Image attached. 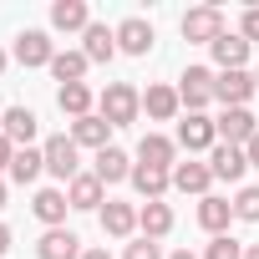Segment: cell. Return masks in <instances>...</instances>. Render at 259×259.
Masks as SVG:
<instances>
[{"label":"cell","mask_w":259,"mask_h":259,"mask_svg":"<svg viewBox=\"0 0 259 259\" xmlns=\"http://www.w3.org/2000/svg\"><path fill=\"white\" fill-rule=\"evenodd\" d=\"M97 112L112 122V127H133L143 117V92L133 81H107V92L97 97Z\"/></svg>","instance_id":"1"},{"label":"cell","mask_w":259,"mask_h":259,"mask_svg":"<svg viewBox=\"0 0 259 259\" xmlns=\"http://www.w3.org/2000/svg\"><path fill=\"white\" fill-rule=\"evenodd\" d=\"M41 153H46V173H51V178L71 183V178L81 173V148L71 143V133H56V138H46V143H41Z\"/></svg>","instance_id":"2"},{"label":"cell","mask_w":259,"mask_h":259,"mask_svg":"<svg viewBox=\"0 0 259 259\" xmlns=\"http://www.w3.org/2000/svg\"><path fill=\"white\" fill-rule=\"evenodd\" d=\"M178 31H183V41H198V46H213L229 26H224V11L219 6H193L183 21H178Z\"/></svg>","instance_id":"3"},{"label":"cell","mask_w":259,"mask_h":259,"mask_svg":"<svg viewBox=\"0 0 259 259\" xmlns=\"http://www.w3.org/2000/svg\"><path fill=\"white\" fill-rule=\"evenodd\" d=\"M213 127H219V143H229V148H249V138L259 133V122H254L249 107H224L213 117Z\"/></svg>","instance_id":"4"},{"label":"cell","mask_w":259,"mask_h":259,"mask_svg":"<svg viewBox=\"0 0 259 259\" xmlns=\"http://www.w3.org/2000/svg\"><path fill=\"white\" fill-rule=\"evenodd\" d=\"M213 143H219V127H213V117H203V112H188V117L178 122V148H188V158H193V153H213Z\"/></svg>","instance_id":"5"},{"label":"cell","mask_w":259,"mask_h":259,"mask_svg":"<svg viewBox=\"0 0 259 259\" xmlns=\"http://www.w3.org/2000/svg\"><path fill=\"white\" fill-rule=\"evenodd\" d=\"M178 102H183L188 112H203V107L213 102V71H208V66H188V71L178 76Z\"/></svg>","instance_id":"6"},{"label":"cell","mask_w":259,"mask_h":259,"mask_svg":"<svg viewBox=\"0 0 259 259\" xmlns=\"http://www.w3.org/2000/svg\"><path fill=\"white\" fill-rule=\"evenodd\" d=\"M254 92H259V87H254L249 71H219V76H213V102H224V107H249Z\"/></svg>","instance_id":"7"},{"label":"cell","mask_w":259,"mask_h":259,"mask_svg":"<svg viewBox=\"0 0 259 259\" xmlns=\"http://www.w3.org/2000/svg\"><path fill=\"white\" fill-rule=\"evenodd\" d=\"M138 163H143V168H163V173H173V168H178V138L148 133V138L138 143Z\"/></svg>","instance_id":"8"},{"label":"cell","mask_w":259,"mask_h":259,"mask_svg":"<svg viewBox=\"0 0 259 259\" xmlns=\"http://www.w3.org/2000/svg\"><path fill=\"white\" fill-rule=\"evenodd\" d=\"M16 61H21V66H51V61H56L51 36H46V31H36V26H31V31H21V36H16Z\"/></svg>","instance_id":"9"},{"label":"cell","mask_w":259,"mask_h":259,"mask_svg":"<svg viewBox=\"0 0 259 259\" xmlns=\"http://www.w3.org/2000/svg\"><path fill=\"white\" fill-rule=\"evenodd\" d=\"M66 208H71L66 188H41V193L31 198V213H36L46 229H66Z\"/></svg>","instance_id":"10"},{"label":"cell","mask_w":259,"mask_h":259,"mask_svg":"<svg viewBox=\"0 0 259 259\" xmlns=\"http://www.w3.org/2000/svg\"><path fill=\"white\" fill-rule=\"evenodd\" d=\"M153 26L143 21V16H127L122 26H117V51H127V56H148L153 51Z\"/></svg>","instance_id":"11"},{"label":"cell","mask_w":259,"mask_h":259,"mask_svg":"<svg viewBox=\"0 0 259 259\" xmlns=\"http://www.w3.org/2000/svg\"><path fill=\"white\" fill-rule=\"evenodd\" d=\"M71 143H76V148H92V153L112 148V122H107L102 112H92V117L71 122Z\"/></svg>","instance_id":"12"},{"label":"cell","mask_w":259,"mask_h":259,"mask_svg":"<svg viewBox=\"0 0 259 259\" xmlns=\"http://www.w3.org/2000/svg\"><path fill=\"white\" fill-rule=\"evenodd\" d=\"M81 56H87V61H112V56H117V26L92 21V26L81 31Z\"/></svg>","instance_id":"13"},{"label":"cell","mask_w":259,"mask_h":259,"mask_svg":"<svg viewBox=\"0 0 259 259\" xmlns=\"http://www.w3.org/2000/svg\"><path fill=\"white\" fill-rule=\"evenodd\" d=\"M66 198H71V208H97V213H102V203H107V183H102L97 173H76V178L66 183Z\"/></svg>","instance_id":"14"},{"label":"cell","mask_w":259,"mask_h":259,"mask_svg":"<svg viewBox=\"0 0 259 259\" xmlns=\"http://www.w3.org/2000/svg\"><path fill=\"white\" fill-rule=\"evenodd\" d=\"M0 133H6L16 148H31V143H36V112H31V107H11V112H0Z\"/></svg>","instance_id":"15"},{"label":"cell","mask_w":259,"mask_h":259,"mask_svg":"<svg viewBox=\"0 0 259 259\" xmlns=\"http://www.w3.org/2000/svg\"><path fill=\"white\" fill-rule=\"evenodd\" d=\"M213 61H219V71H244V61H249V41L239 36V31H224L213 46Z\"/></svg>","instance_id":"16"},{"label":"cell","mask_w":259,"mask_h":259,"mask_svg":"<svg viewBox=\"0 0 259 259\" xmlns=\"http://www.w3.org/2000/svg\"><path fill=\"white\" fill-rule=\"evenodd\" d=\"M208 168H213V178H224V183H239V178H244V168H249V158H244V148L213 143V153H208Z\"/></svg>","instance_id":"17"},{"label":"cell","mask_w":259,"mask_h":259,"mask_svg":"<svg viewBox=\"0 0 259 259\" xmlns=\"http://www.w3.org/2000/svg\"><path fill=\"white\" fill-rule=\"evenodd\" d=\"M208 183H213V168L198 163V158H188V163L173 168V188H178V193H198V198H208Z\"/></svg>","instance_id":"18"},{"label":"cell","mask_w":259,"mask_h":259,"mask_svg":"<svg viewBox=\"0 0 259 259\" xmlns=\"http://www.w3.org/2000/svg\"><path fill=\"white\" fill-rule=\"evenodd\" d=\"M36 254H41V259H81L87 249H81V239H76L71 229H46L41 244H36Z\"/></svg>","instance_id":"19"},{"label":"cell","mask_w":259,"mask_h":259,"mask_svg":"<svg viewBox=\"0 0 259 259\" xmlns=\"http://www.w3.org/2000/svg\"><path fill=\"white\" fill-rule=\"evenodd\" d=\"M102 234H112V239H133L138 234V208L133 203H102Z\"/></svg>","instance_id":"20"},{"label":"cell","mask_w":259,"mask_h":259,"mask_svg":"<svg viewBox=\"0 0 259 259\" xmlns=\"http://www.w3.org/2000/svg\"><path fill=\"white\" fill-rule=\"evenodd\" d=\"M143 112H148L153 122H173V117L183 112L178 87H148V92H143Z\"/></svg>","instance_id":"21"},{"label":"cell","mask_w":259,"mask_h":259,"mask_svg":"<svg viewBox=\"0 0 259 259\" xmlns=\"http://www.w3.org/2000/svg\"><path fill=\"white\" fill-rule=\"evenodd\" d=\"M198 224L219 239V234H229V224H234V203L229 198H219V193H208V198H198Z\"/></svg>","instance_id":"22"},{"label":"cell","mask_w":259,"mask_h":259,"mask_svg":"<svg viewBox=\"0 0 259 259\" xmlns=\"http://www.w3.org/2000/svg\"><path fill=\"white\" fill-rule=\"evenodd\" d=\"M127 183H133L148 203H158L168 188H173V173H163V168H143V163H133V178H127Z\"/></svg>","instance_id":"23"},{"label":"cell","mask_w":259,"mask_h":259,"mask_svg":"<svg viewBox=\"0 0 259 259\" xmlns=\"http://www.w3.org/2000/svg\"><path fill=\"white\" fill-rule=\"evenodd\" d=\"M138 229H143V239H168L173 234V208L158 198V203H143L138 208Z\"/></svg>","instance_id":"24"},{"label":"cell","mask_w":259,"mask_h":259,"mask_svg":"<svg viewBox=\"0 0 259 259\" xmlns=\"http://www.w3.org/2000/svg\"><path fill=\"white\" fill-rule=\"evenodd\" d=\"M87 26H92L87 0H56L51 6V31H87Z\"/></svg>","instance_id":"25"},{"label":"cell","mask_w":259,"mask_h":259,"mask_svg":"<svg viewBox=\"0 0 259 259\" xmlns=\"http://www.w3.org/2000/svg\"><path fill=\"white\" fill-rule=\"evenodd\" d=\"M92 173H97L102 183H122V178H133V158H127L122 148H102L97 163H92Z\"/></svg>","instance_id":"26"},{"label":"cell","mask_w":259,"mask_h":259,"mask_svg":"<svg viewBox=\"0 0 259 259\" xmlns=\"http://www.w3.org/2000/svg\"><path fill=\"white\" fill-rule=\"evenodd\" d=\"M56 107H61L71 122L92 117V87H87V81H71V87H61V92H56Z\"/></svg>","instance_id":"27"},{"label":"cell","mask_w":259,"mask_h":259,"mask_svg":"<svg viewBox=\"0 0 259 259\" xmlns=\"http://www.w3.org/2000/svg\"><path fill=\"white\" fill-rule=\"evenodd\" d=\"M41 173H46V153H41V148H16V163H11V183H21V188H26V183H36Z\"/></svg>","instance_id":"28"},{"label":"cell","mask_w":259,"mask_h":259,"mask_svg":"<svg viewBox=\"0 0 259 259\" xmlns=\"http://www.w3.org/2000/svg\"><path fill=\"white\" fill-rule=\"evenodd\" d=\"M87 66H92V61H87L81 51H56V61H51V76H56L61 87H71V81H81V76H87Z\"/></svg>","instance_id":"29"},{"label":"cell","mask_w":259,"mask_h":259,"mask_svg":"<svg viewBox=\"0 0 259 259\" xmlns=\"http://www.w3.org/2000/svg\"><path fill=\"white\" fill-rule=\"evenodd\" d=\"M234 219L239 224H259V188H239L234 193Z\"/></svg>","instance_id":"30"},{"label":"cell","mask_w":259,"mask_h":259,"mask_svg":"<svg viewBox=\"0 0 259 259\" xmlns=\"http://www.w3.org/2000/svg\"><path fill=\"white\" fill-rule=\"evenodd\" d=\"M203 259H244V244H239L234 234H219V239H208Z\"/></svg>","instance_id":"31"},{"label":"cell","mask_w":259,"mask_h":259,"mask_svg":"<svg viewBox=\"0 0 259 259\" xmlns=\"http://www.w3.org/2000/svg\"><path fill=\"white\" fill-rule=\"evenodd\" d=\"M122 259H163V249H158V239H133Z\"/></svg>","instance_id":"32"},{"label":"cell","mask_w":259,"mask_h":259,"mask_svg":"<svg viewBox=\"0 0 259 259\" xmlns=\"http://www.w3.org/2000/svg\"><path fill=\"white\" fill-rule=\"evenodd\" d=\"M239 36H244V41H249V46H254V41H259V6H249V11H244V16H239Z\"/></svg>","instance_id":"33"},{"label":"cell","mask_w":259,"mask_h":259,"mask_svg":"<svg viewBox=\"0 0 259 259\" xmlns=\"http://www.w3.org/2000/svg\"><path fill=\"white\" fill-rule=\"evenodd\" d=\"M11 163H16V143L0 133V173H11Z\"/></svg>","instance_id":"34"},{"label":"cell","mask_w":259,"mask_h":259,"mask_svg":"<svg viewBox=\"0 0 259 259\" xmlns=\"http://www.w3.org/2000/svg\"><path fill=\"white\" fill-rule=\"evenodd\" d=\"M244 158H249V168H259V133L249 138V148H244Z\"/></svg>","instance_id":"35"},{"label":"cell","mask_w":259,"mask_h":259,"mask_svg":"<svg viewBox=\"0 0 259 259\" xmlns=\"http://www.w3.org/2000/svg\"><path fill=\"white\" fill-rule=\"evenodd\" d=\"M81 259H112V254H107V249H102V244H97V249H87V254H81Z\"/></svg>","instance_id":"36"},{"label":"cell","mask_w":259,"mask_h":259,"mask_svg":"<svg viewBox=\"0 0 259 259\" xmlns=\"http://www.w3.org/2000/svg\"><path fill=\"white\" fill-rule=\"evenodd\" d=\"M6 249H11V229H6V224H0V254H6Z\"/></svg>","instance_id":"37"},{"label":"cell","mask_w":259,"mask_h":259,"mask_svg":"<svg viewBox=\"0 0 259 259\" xmlns=\"http://www.w3.org/2000/svg\"><path fill=\"white\" fill-rule=\"evenodd\" d=\"M168 259H203V254H188V249H178V254H168Z\"/></svg>","instance_id":"38"},{"label":"cell","mask_w":259,"mask_h":259,"mask_svg":"<svg viewBox=\"0 0 259 259\" xmlns=\"http://www.w3.org/2000/svg\"><path fill=\"white\" fill-rule=\"evenodd\" d=\"M244 259H259V244H244Z\"/></svg>","instance_id":"39"},{"label":"cell","mask_w":259,"mask_h":259,"mask_svg":"<svg viewBox=\"0 0 259 259\" xmlns=\"http://www.w3.org/2000/svg\"><path fill=\"white\" fill-rule=\"evenodd\" d=\"M6 66H11V56H6V46H0V76H6Z\"/></svg>","instance_id":"40"},{"label":"cell","mask_w":259,"mask_h":259,"mask_svg":"<svg viewBox=\"0 0 259 259\" xmlns=\"http://www.w3.org/2000/svg\"><path fill=\"white\" fill-rule=\"evenodd\" d=\"M0 208H6V178H0Z\"/></svg>","instance_id":"41"},{"label":"cell","mask_w":259,"mask_h":259,"mask_svg":"<svg viewBox=\"0 0 259 259\" xmlns=\"http://www.w3.org/2000/svg\"><path fill=\"white\" fill-rule=\"evenodd\" d=\"M254 87H259V71H254Z\"/></svg>","instance_id":"42"}]
</instances>
